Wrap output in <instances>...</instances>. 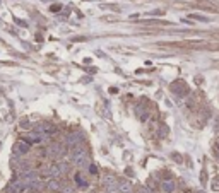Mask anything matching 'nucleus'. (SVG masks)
<instances>
[{
    "mask_svg": "<svg viewBox=\"0 0 219 193\" xmlns=\"http://www.w3.org/2000/svg\"><path fill=\"white\" fill-rule=\"evenodd\" d=\"M27 188V185H26V181L24 179H16V181H12L11 185H9V188H7V191L9 193H22L24 190Z\"/></svg>",
    "mask_w": 219,
    "mask_h": 193,
    "instance_id": "obj_1",
    "label": "nucleus"
},
{
    "mask_svg": "<svg viewBox=\"0 0 219 193\" xmlns=\"http://www.w3.org/2000/svg\"><path fill=\"white\" fill-rule=\"evenodd\" d=\"M79 142H82V135H80V133H70V135L67 137V145L69 147L79 145Z\"/></svg>",
    "mask_w": 219,
    "mask_h": 193,
    "instance_id": "obj_2",
    "label": "nucleus"
},
{
    "mask_svg": "<svg viewBox=\"0 0 219 193\" xmlns=\"http://www.w3.org/2000/svg\"><path fill=\"white\" fill-rule=\"evenodd\" d=\"M14 151H16V154H27L29 152V144L27 142H17Z\"/></svg>",
    "mask_w": 219,
    "mask_h": 193,
    "instance_id": "obj_3",
    "label": "nucleus"
},
{
    "mask_svg": "<svg viewBox=\"0 0 219 193\" xmlns=\"http://www.w3.org/2000/svg\"><path fill=\"white\" fill-rule=\"evenodd\" d=\"M48 154L52 157H60L64 156V149H62V145H58V144H55V145H52L48 149Z\"/></svg>",
    "mask_w": 219,
    "mask_h": 193,
    "instance_id": "obj_4",
    "label": "nucleus"
},
{
    "mask_svg": "<svg viewBox=\"0 0 219 193\" xmlns=\"http://www.w3.org/2000/svg\"><path fill=\"white\" fill-rule=\"evenodd\" d=\"M161 188H163V191H166V193H173L175 191V188H177V185H175L173 179H166V181H163Z\"/></svg>",
    "mask_w": 219,
    "mask_h": 193,
    "instance_id": "obj_5",
    "label": "nucleus"
},
{
    "mask_svg": "<svg viewBox=\"0 0 219 193\" xmlns=\"http://www.w3.org/2000/svg\"><path fill=\"white\" fill-rule=\"evenodd\" d=\"M48 174H50L52 178H58L60 174H62V169H60V166H58V164H53V166H50Z\"/></svg>",
    "mask_w": 219,
    "mask_h": 193,
    "instance_id": "obj_6",
    "label": "nucleus"
},
{
    "mask_svg": "<svg viewBox=\"0 0 219 193\" xmlns=\"http://www.w3.org/2000/svg\"><path fill=\"white\" fill-rule=\"evenodd\" d=\"M72 161H74V164L75 166H86V164H87V156H86V154H82V156H79V157H75V159H72Z\"/></svg>",
    "mask_w": 219,
    "mask_h": 193,
    "instance_id": "obj_7",
    "label": "nucleus"
},
{
    "mask_svg": "<svg viewBox=\"0 0 219 193\" xmlns=\"http://www.w3.org/2000/svg\"><path fill=\"white\" fill-rule=\"evenodd\" d=\"M19 169H21V173L31 171V162H29V161H21V162H19Z\"/></svg>",
    "mask_w": 219,
    "mask_h": 193,
    "instance_id": "obj_8",
    "label": "nucleus"
},
{
    "mask_svg": "<svg viewBox=\"0 0 219 193\" xmlns=\"http://www.w3.org/2000/svg\"><path fill=\"white\" fill-rule=\"evenodd\" d=\"M48 188H50V190H53V191H57V190H60V183L57 181V179H50V181H48Z\"/></svg>",
    "mask_w": 219,
    "mask_h": 193,
    "instance_id": "obj_9",
    "label": "nucleus"
},
{
    "mask_svg": "<svg viewBox=\"0 0 219 193\" xmlns=\"http://www.w3.org/2000/svg\"><path fill=\"white\" fill-rule=\"evenodd\" d=\"M75 181H77V185H79V186H82V188H84V190L87 188V181H84V179H82V178H80L79 174L75 176Z\"/></svg>",
    "mask_w": 219,
    "mask_h": 193,
    "instance_id": "obj_10",
    "label": "nucleus"
},
{
    "mask_svg": "<svg viewBox=\"0 0 219 193\" xmlns=\"http://www.w3.org/2000/svg\"><path fill=\"white\" fill-rule=\"evenodd\" d=\"M212 190H219V178H216L212 181Z\"/></svg>",
    "mask_w": 219,
    "mask_h": 193,
    "instance_id": "obj_11",
    "label": "nucleus"
},
{
    "mask_svg": "<svg viewBox=\"0 0 219 193\" xmlns=\"http://www.w3.org/2000/svg\"><path fill=\"white\" fill-rule=\"evenodd\" d=\"M58 166H60V169H62V173H65V171H67V169H69V166H67L65 162H60Z\"/></svg>",
    "mask_w": 219,
    "mask_h": 193,
    "instance_id": "obj_12",
    "label": "nucleus"
},
{
    "mask_svg": "<svg viewBox=\"0 0 219 193\" xmlns=\"http://www.w3.org/2000/svg\"><path fill=\"white\" fill-rule=\"evenodd\" d=\"M120 190H122V191H128V190H130V185H128V183H125V185H122V186H120Z\"/></svg>",
    "mask_w": 219,
    "mask_h": 193,
    "instance_id": "obj_13",
    "label": "nucleus"
},
{
    "mask_svg": "<svg viewBox=\"0 0 219 193\" xmlns=\"http://www.w3.org/2000/svg\"><path fill=\"white\" fill-rule=\"evenodd\" d=\"M173 159H177V162H182V157L178 156V154H173Z\"/></svg>",
    "mask_w": 219,
    "mask_h": 193,
    "instance_id": "obj_14",
    "label": "nucleus"
},
{
    "mask_svg": "<svg viewBox=\"0 0 219 193\" xmlns=\"http://www.w3.org/2000/svg\"><path fill=\"white\" fill-rule=\"evenodd\" d=\"M72 191H74L72 188H65V190H64V193H72Z\"/></svg>",
    "mask_w": 219,
    "mask_h": 193,
    "instance_id": "obj_15",
    "label": "nucleus"
},
{
    "mask_svg": "<svg viewBox=\"0 0 219 193\" xmlns=\"http://www.w3.org/2000/svg\"><path fill=\"white\" fill-rule=\"evenodd\" d=\"M89 169H91V173H98V169H96V166H91V167H89Z\"/></svg>",
    "mask_w": 219,
    "mask_h": 193,
    "instance_id": "obj_16",
    "label": "nucleus"
}]
</instances>
